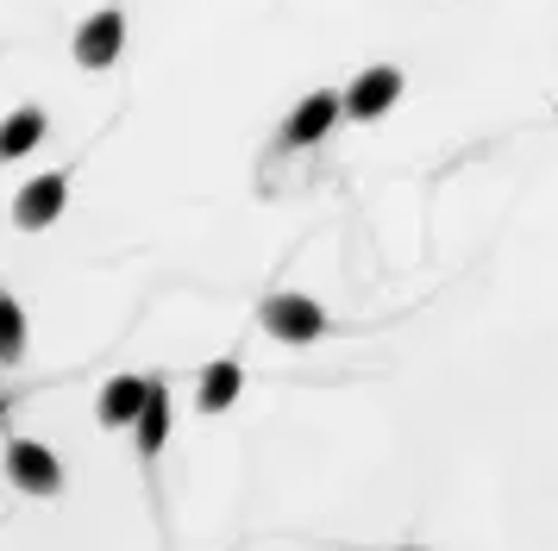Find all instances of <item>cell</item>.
<instances>
[{"instance_id": "cell-1", "label": "cell", "mask_w": 558, "mask_h": 551, "mask_svg": "<svg viewBox=\"0 0 558 551\" xmlns=\"http://www.w3.org/2000/svg\"><path fill=\"white\" fill-rule=\"evenodd\" d=\"M257 320H264V332H270L277 345H314V339L327 332L320 301H307V295H270L257 307Z\"/></svg>"}, {"instance_id": "cell-2", "label": "cell", "mask_w": 558, "mask_h": 551, "mask_svg": "<svg viewBox=\"0 0 558 551\" xmlns=\"http://www.w3.org/2000/svg\"><path fill=\"white\" fill-rule=\"evenodd\" d=\"M7 476H13L20 495H38V501L63 495V464H57V451L38 445V439H13V445H7Z\"/></svg>"}, {"instance_id": "cell-3", "label": "cell", "mask_w": 558, "mask_h": 551, "mask_svg": "<svg viewBox=\"0 0 558 551\" xmlns=\"http://www.w3.org/2000/svg\"><path fill=\"white\" fill-rule=\"evenodd\" d=\"M339 100H345V120H383V113L402 100V70H396V63H377V70L357 75Z\"/></svg>"}, {"instance_id": "cell-4", "label": "cell", "mask_w": 558, "mask_h": 551, "mask_svg": "<svg viewBox=\"0 0 558 551\" xmlns=\"http://www.w3.org/2000/svg\"><path fill=\"white\" fill-rule=\"evenodd\" d=\"M120 45H126V13H120V7H101V13L76 32V63L82 70H113V63H120Z\"/></svg>"}, {"instance_id": "cell-5", "label": "cell", "mask_w": 558, "mask_h": 551, "mask_svg": "<svg viewBox=\"0 0 558 551\" xmlns=\"http://www.w3.org/2000/svg\"><path fill=\"white\" fill-rule=\"evenodd\" d=\"M339 113H345V100H339V95H327V88H320V95H307L302 107L289 113V125H282V150L320 145V138L332 132V120H339Z\"/></svg>"}, {"instance_id": "cell-6", "label": "cell", "mask_w": 558, "mask_h": 551, "mask_svg": "<svg viewBox=\"0 0 558 551\" xmlns=\"http://www.w3.org/2000/svg\"><path fill=\"white\" fill-rule=\"evenodd\" d=\"M63 200H70V175H38V182H26L20 195H13V220L26 225V232H38V225H51L57 213H63Z\"/></svg>"}, {"instance_id": "cell-7", "label": "cell", "mask_w": 558, "mask_h": 551, "mask_svg": "<svg viewBox=\"0 0 558 551\" xmlns=\"http://www.w3.org/2000/svg\"><path fill=\"white\" fill-rule=\"evenodd\" d=\"M145 401H151V376H113L101 389V426H138V414H145Z\"/></svg>"}, {"instance_id": "cell-8", "label": "cell", "mask_w": 558, "mask_h": 551, "mask_svg": "<svg viewBox=\"0 0 558 551\" xmlns=\"http://www.w3.org/2000/svg\"><path fill=\"white\" fill-rule=\"evenodd\" d=\"M45 132H51L45 107H13V113L0 120V163H13V157L38 150V145H45Z\"/></svg>"}, {"instance_id": "cell-9", "label": "cell", "mask_w": 558, "mask_h": 551, "mask_svg": "<svg viewBox=\"0 0 558 551\" xmlns=\"http://www.w3.org/2000/svg\"><path fill=\"white\" fill-rule=\"evenodd\" d=\"M239 389H245L239 357H220V364H207L202 370V395H195V407H202V414H227L232 401H239Z\"/></svg>"}, {"instance_id": "cell-10", "label": "cell", "mask_w": 558, "mask_h": 551, "mask_svg": "<svg viewBox=\"0 0 558 551\" xmlns=\"http://www.w3.org/2000/svg\"><path fill=\"white\" fill-rule=\"evenodd\" d=\"M132 439H138V457H157L163 439H170V389H163L157 376H151V401H145V414L132 426Z\"/></svg>"}, {"instance_id": "cell-11", "label": "cell", "mask_w": 558, "mask_h": 551, "mask_svg": "<svg viewBox=\"0 0 558 551\" xmlns=\"http://www.w3.org/2000/svg\"><path fill=\"white\" fill-rule=\"evenodd\" d=\"M20 357H26V314L0 289V364H20Z\"/></svg>"}, {"instance_id": "cell-12", "label": "cell", "mask_w": 558, "mask_h": 551, "mask_svg": "<svg viewBox=\"0 0 558 551\" xmlns=\"http://www.w3.org/2000/svg\"><path fill=\"white\" fill-rule=\"evenodd\" d=\"M0 420H7V395H0Z\"/></svg>"}, {"instance_id": "cell-13", "label": "cell", "mask_w": 558, "mask_h": 551, "mask_svg": "<svg viewBox=\"0 0 558 551\" xmlns=\"http://www.w3.org/2000/svg\"><path fill=\"white\" fill-rule=\"evenodd\" d=\"M402 551H427V546H402Z\"/></svg>"}, {"instance_id": "cell-14", "label": "cell", "mask_w": 558, "mask_h": 551, "mask_svg": "<svg viewBox=\"0 0 558 551\" xmlns=\"http://www.w3.org/2000/svg\"><path fill=\"white\" fill-rule=\"evenodd\" d=\"M553 113H558V107H553Z\"/></svg>"}]
</instances>
